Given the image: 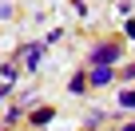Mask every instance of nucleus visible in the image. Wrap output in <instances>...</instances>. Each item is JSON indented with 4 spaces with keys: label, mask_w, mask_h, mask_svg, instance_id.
<instances>
[{
    "label": "nucleus",
    "mask_w": 135,
    "mask_h": 131,
    "mask_svg": "<svg viewBox=\"0 0 135 131\" xmlns=\"http://www.w3.org/2000/svg\"><path fill=\"white\" fill-rule=\"evenodd\" d=\"M119 131H135V119H127V123H123V127H119Z\"/></svg>",
    "instance_id": "15"
},
{
    "label": "nucleus",
    "mask_w": 135,
    "mask_h": 131,
    "mask_svg": "<svg viewBox=\"0 0 135 131\" xmlns=\"http://www.w3.org/2000/svg\"><path fill=\"white\" fill-rule=\"evenodd\" d=\"M115 103H119V111H135V88H123L115 95Z\"/></svg>",
    "instance_id": "7"
},
{
    "label": "nucleus",
    "mask_w": 135,
    "mask_h": 131,
    "mask_svg": "<svg viewBox=\"0 0 135 131\" xmlns=\"http://www.w3.org/2000/svg\"><path fill=\"white\" fill-rule=\"evenodd\" d=\"M107 115H111V111H99V107H95V111H88V119H84V131H99Z\"/></svg>",
    "instance_id": "5"
},
{
    "label": "nucleus",
    "mask_w": 135,
    "mask_h": 131,
    "mask_svg": "<svg viewBox=\"0 0 135 131\" xmlns=\"http://www.w3.org/2000/svg\"><path fill=\"white\" fill-rule=\"evenodd\" d=\"M20 119H28V111H24L20 103H12V107L4 111V127H12V123H20Z\"/></svg>",
    "instance_id": "9"
},
{
    "label": "nucleus",
    "mask_w": 135,
    "mask_h": 131,
    "mask_svg": "<svg viewBox=\"0 0 135 131\" xmlns=\"http://www.w3.org/2000/svg\"><path fill=\"white\" fill-rule=\"evenodd\" d=\"M0 131H8V127H4V123H0Z\"/></svg>",
    "instance_id": "16"
},
{
    "label": "nucleus",
    "mask_w": 135,
    "mask_h": 131,
    "mask_svg": "<svg viewBox=\"0 0 135 131\" xmlns=\"http://www.w3.org/2000/svg\"><path fill=\"white\" fill-rule=\"evenodd\" d=\"M16 76H20V64H12V60H8L4 68H0V84H8V88H12V84H16Z\"/></svg>",
    "instance_id": "8"
},
{
    "label": "nucleus",
    "mask_w": 135,
    "mask_h": 131,
    "mask_svg": "<svg viewBox=\"0 0 135 131\" xmlns=\"http://www.w3.org/2000/svg\"><path fill=\"white\" fill-rule=\"evenodd\" d=\"M111 80H115V68H88V88L99 91V88H107Z\"/></svg>",
    "instance_id": "3"
},
{
    "label": "nucleus",
    "mask_w": 135,
    "mask_h": 131,
    "mask_svg": "<svg viewBox=\"0 0 135 131\" xmlns=\"http://www.w3.org/2000/svg\"><path fill=\"white\" fill-rule=\"evenodd\" d=\"M68 91H72V95H84L88 91V72H76L72 80H68Z\"/></svg>",
    "instance_id": "6"
},
{
    "label": "nucleus",
    "mask_w": 135,
    "mask_h": 131,
    "mask_svg": "<svg viewBox=\"0 0 135 131\" xmlns=\"http://www.w3.org/2000/svg\"><path fill=\"white\" fill-rule=\"evenodd\" d=\"M123 80H127V88H131V80H135V60H131L127 68H123Z\"/></svg>",
    "instance_id": "12"
},
{
    "label": "nucleus",
    "mask_w": 135,
    "mask_h": 131,
    "mask_svg": "<svg viewBox=\"0 0 135 131\" xmlns=\"http://www.w3.org/2000/svg\"><path fill=\"white\" fill-rule=\"evenodd\" d=\"M44 56H48V44H24V68L36 72L40 64H44Z\"/></svg>",
    "instance_id": "2"
},
{
    "label": "nucleus",
    "mask_w": 135,
    "mask_h": 131,
    "mask_svg": "<svg viewBox=\"0 0 135 131\" xmlns=\"http://www.w3.org/2000/svg\"><path fill=\"white\" fill-rule=\"evenodd\" d=\"M123 36H127V40H135V20H123Z\"/></svg>",
    "instance_id": "13"
},
{
    "label": "nucleus",
    "mask_w": 135,
    "mask_h": 131,
    "mask_svg": "<svg viewBox=\"0 0 135 131\" xmlns=\"http://www.w3.org/2000/svg\"><path fill=\"white\" fill-rule=\"evenodd\" d=\"M8 91H12L8 84H0V103H4V99H8Z\"/></svg>",
    "instance_id": "14"
},
{
    "label": "nucleus",
    "mask_w": 135,
    "mask_h": 131,
    "mask_svg": "<svg viewBox=\"0 0 135 131\" xmlns=\"http://www.w3.org/2000/svg\"><path fill=\"white\" fill-rule=\"evenodd\" d=\"M52 119H56V107H48V103H40L36 111H28V123L32 127H48Z\"/></svg>",
    "instance_id": "4"
},
{
    "label": "nucleus",
    "mask_w": 135,
    "mask_h": 131,
    "mask_svg": "<svg viewBox=\"0 0 135 131\" xmlns=\"http://www.w3.org/2000/svg\"><path fill=\"white\" fill-rule=\"evenodd\" d=\"M60 40H64V28H52V32H48V40H44V44H60Z\"/></svg>",
    "instance_id": "11"
},
{
    "label": "nucleus",
    "mask_w": 135,
    "mask_h": 131,
    "mask_svg": "<svg viewBox=\"0 0 135 131\" xmlns=\"http://www.w3.org/2000/svg\"><path fill=\"white\" fill-rule=\"evenodd\" d=\"M123 44H115V40H99V44H91L88 48V68H115V64L123 60Z\"/></svg>",
    "instance_id": "1"
},
{
    "label": "nucleus",
    "mask_w": 135,
    "mask_h": 131,
    "mask_svg": "<svg viewBox=\"0 0 135 131\" xmlns=\"http://www.w3.org/2000/svg\"><path fill=\"white\" fill-rule=\"evenodd\" d=\"M12 12H16L12 0H0V20H12Z\"/></svg>",
    "instance_id": "10"
}]
</instances>
